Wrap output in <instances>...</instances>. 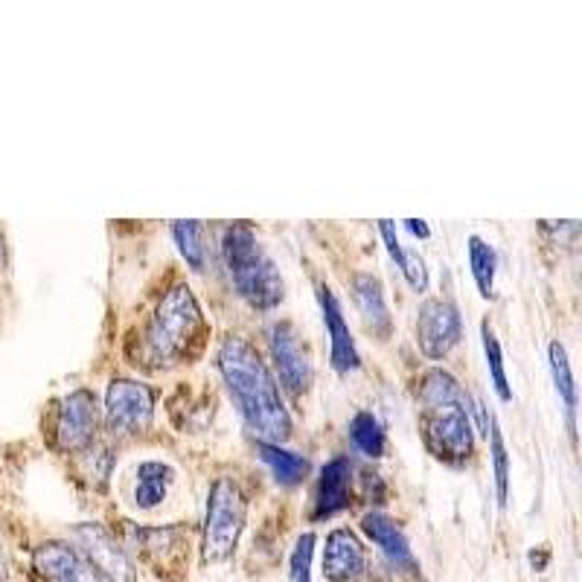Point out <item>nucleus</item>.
<instances>
[{"label": "nucleus", "instance_id": "nucleus-1", "mask_svg": "<svg viewBox=\"0 0 582 582\" xmlns=\"http://www.w3.org/2000/svg\"><path fill=\"white\" fill-rule=\"evenodd\" d=\"M219 370L248 429L262 443H274V446L286 443L292 437V416L283 406L279 385L271 376L269 364L256 353V346L248 344L246 338H225L219 350Z\"/></svg>", "mask_w": 582, "mask_h": 582}, {"label": "nucleus", "instance_id": "nucleus-2", "mask_svg": "<svg viewBox=\"0 0 582 582\" xmlns=\"http://www.w3.org/2000/svg\"><path fill=\"white\" fill-rule=\"evenodd\" d=\"M420 402V429L425 446L437 460L460 466L472 457V422L466 414V397L452 373L429 370L416 388Z\"/></svg>", "mask_w": 582, "mask_h": 582}, {"label": "nucleus", "instance_id": "nucleus-3", "mask_svg": "<svg viewBox=\"0 0 582 582\" xmlns=\"http://www.w3.org/2000/svg\"><path fill=\"white\" fill-rule=\"evenodd\" d=\"M207 323L190 286H172L155 309L146 330V358L155 364H181L202 353Z\"/></svg>", "mask_w": 582, "mask_h": 582}, {"label": "nucleus", "instance_id": "nucleus-4", "mask_svg": "<svg viewBox=\"0 0 582 582\" xmlns=\"http://www.w3.org/2000/svg\"><path fill=\"white\" fill-rule=\"evenodd\" d=\"M221 253H225V265H228V274L237 286L239 297L251 309L269 312L283 300V288L286 286L279 277V269L269 253L262 251L260 239L253 237V230L248 225H233V228L225 230Z\"/></svg>", "mask_w": 582, "mask_h": 582}, {"label": "nucleus", "instance_id": "nucleus-5", "mask_svg": "<svg viewBox=\"0 0 582 582\" xmlns=\"http://www.w3.org/2000/svg\"><path fill=\"white\" fill-rule=\"evenodd\" d=\"M248 501L246 492L233 478H216L207 495V510H204L202 530V559L210 562H225L237 550L239 536L246 530Z\"/></svg>", "mask_w": 582, "mask_h": 582}, {"label": "nucleus", "instance_id": "nucleus-6", "mask_svg": "<svg viewBox=\"0 0 582 582\" xmlns=\"http://www.w3.org/2000/svg\"><path fill=\"white\" fill-rule=\"evenodd\" d=\"M155 393L135 379H114L105 393V425L111 434H144L152 425Z\"/></svg>", "mask_w": 582, "mask_h": 582}, {"label": "nucleus", "instance_id": "nucleus-7", "mask_svg": "<svg viewBox=\"0 0 582 582\" xmlns=\"http://www.w3.org/2000/svg\"><path fill=\"white\" fill-rule=\"evenodd\" d=\"M96 422H100V408H96L93 390L79 388L70 390L68 397H61L59 408H56V431H53L59 452L73 455V452L91 446Z\"/></svg>", "mask_w": 582, "mask_h": 582}, {"label": "nucleus", "instance_id": "nucleus-8", "mask_svg": "<svg viewBox=\"0 0 582 582\" xmlns=\"http://www.w3.org/2000/svg\"><path fill=\"white\" fill-rule=\"evenodd\" d=\"M464 335V321L455 304L448 300H425L416 315V344L431 362L446 358Z\"/></svg>", "mask_w": 582, "mask_h": 582}, {"label": "nucleus", "instance_id": "nucleus-9", "mask_svg": "<svg viewBox=\"0 0 582 582\" xmlns=\"http://www.w3.org/2000/svg\"><path fill=\"white\" fill-rule=\"evenodd\" d=\"M73 536H77L79 548L84 550V559L100 574V580L137 582L135 562L128 559L126 548L102 524H77Z\"/></svg>", "mask_w": 582, "mask_h": 582}, {"label": "nucleus", "instance_id": "nucleus-10", "mask_svg": "<svg viewBox=\"0 0 582 582\" xmlns=\"http://www.w3.org/2000/svg\"><path fill=\"white\" fill-rule=\"evenodd\" d=\"M271 355H274V367H277V376L283 381V388L288 393H306L309 385H312V362H309V353H306L304 341L297 335V330L292 323H274L271 327Z\"/></svg>", "mask_w": 582, "mask_h": 582}, {"label": "nucleus", "instance_id": "nucleus-11", "mask_svg": "<svg viewBox=\"0 0 582 582\" xmlns=\"http://www.w3.org/2000/svg\"><path fill=\"white\" fill-rule=\"evenodd\" d=\"M132 539L140 545V554L158 577L184 571L186 566V533L181 527H132Z\"/></svg>", "mask_w": 582, "mask_h": 582}, {"label": "nucleus", "instance_id": "nucleus-12", "mask_svg": "<svg viewBox=\"0 0 582 582\" xmlns=\"http://www.w3.org/2000/svg\"><path fill=\"white\" fill-rule=\"evenodd\" d=\"M367 568L364 545L350 527H338L327 536L323 548V577L330 582H358Z\"/></svg>", "mask_w": 582, "mask_h": 582}, {"label": "nucleus", "instance_id": "nucleus-13", "mask_svg": "<svg viewBox=\"0 0 582 582\" xmlns=\"http://www.w3.org/2000/svg\"><path fill=\"white\" fill-rule=\"evenodd\" d=\"M33 566L42 577L53 582H102L91 562L82 559L65 541H44L33 554Z\"/></svg>", "mask_w": 582, "mask_h": 582}, {"label": "nucleus", "instance_id": "nucleus-14", "mask_svg": "<svg viewBox=\"0 0 582 582\" xmlns=\"http://www.w3.org/2000/svg\"><path fill=\"white\" fill-rule=\"evenodd\" d=\"M362 527L364 533L379 545L381 554L390 559V566L402 571V574L416 577V559L414 554H411V545H408L406 533H402V527H399L393 518L381 513H367L362 518Z\"/></svg>", "mask_w": 582, "mask_h": 582}, {"label": "nucleus", "instance_id": "nucleus-15", "mask_svg": "<svg viewBox=\"0 0 582 582\" xmlns=\"http://www.w3.org/2000/svg\"><path fill=\"white\" fill-rule=\"evenodd\" d=\"M318 297H321L323 323H327V332H330L332 341V367H335L338 373L355 370V367H358V350H355V341L353 335H350V327H346L338 297L332 295L330 286H321Z\"/></svg>", "mask_w": 582, "mask_h": 582}, {"label": "nucleus", "instance_id": "nucleus-16", "mask_svg": "<svg viewBox=\"0 0 582 582\" xmlns=\"http://www.w3.org/2000/svg\"><path fill=\"white\" fill-rule=\"evenodd\" d=\"M350 478H353V466L346 457H335L323 466L315 492V518H330L350 506Z\"/></svg>", "mask_w": 582, "mask_h": 582}, {"label": "nucleus", "instance_id": "nucleus-17", "mask_svg": "<svg viewBox=\"0 0 582 582\" xmlns=\"http://www.w3.org/2000/svg\"><path fill=\"white\" fill-rule=\"evenodd\" d=\"M350 288H353V300L355 306H358V312H362L364 323H367L373 332H388V300H385V288H381L379 277H373V274H355V277L350 279Z\"/></svg>", "mask_w": 582, "mask_h": 582}, {"label": "nucleus", "instance_id": "nucleus-18", "mask_svg": "<svg viewBox=\"0 0 582 582\" xmlns=\"http://www.w3.org/2000/svg\"><path fill=\"white\" fill-rule=\"evenodd\" d=\"M172 466L161 464V460H146L137 466V483H135V504L140 510H155L167 499L169 487H172Z\"/></svg>", "mask_w": 582, "mask_h": 582}, {"label": "nucleus", "instance_id": "nucleus-19", "mask_svg": "<svg viewBox=\"0 0 582 582\" xmlns=\"http://www.w3.org/2000/svg\"><path fill=\"white\" fill-rule=\"evenodd\" d=\"M256 452H260L262 460L271 466V472H274L277 483H283V487H295V483L304 481L306 472H309V460H306L304 455L286 452L283 446L256 440Z\"/></svg>", "mask_w": 582, "mask_h": 582}, {"label": "nucleus", "instance_id": "nucleus-20", "mask_svg": "<svg viewBox=\"0 0 582 582\" xmlns=\"http://www.w3.org/2000/svg\"><path fill=\"white\" fill-rule=\"evenodd\" d=\"M548 358H550V373H554V385H557V393L566 402V414L568 422H571V434H574V416H577V385H574V373H571V362H568L566 346L554 341L548 346Z\"/></svg>", "mask_w": 582, "mask_h": 582}, {"label": "nucleus", "instance_id": "nucleus-21", "mask_svg": "<svg viewBox=\"0 0 582 582\" xmlns=\"http://www.w3.org/2000/svg\"><path fill=\"white\" fill-rule=\"evenodd\" d=\"M466 251H469V269H472V277L475 283H478V292H481L483 297H492V292H495V265H499V256H495L492 246H487L481 237H469Z\"/></svg>", "mask_w": 582, "mask_h": 582}, {"label": "nucleus", "instance_id": "nucleus-22", "mask_svg": "<svg viewBox=\"0 0 582 582\" xmlns=\"http://www.w3.org/2000/svg\"><path fill=\"white\" fill-rule=\"evenodd\" d=\"M350 437H353L355 448L367 457L385 455V429L373 414H355L353 425H350Z\"/></svg>", "mask_w": 582, "mask_h": 582}, {"label": "nucleus", "instance_id": "nucleus-23", "mask_svg": "<svg viewBox=\"0 0 582 582\" xmlns=\"http://www.w3.org/2000/svg\"><path fill=\"white\" fill-rule=\"evenodd\" d=\"M481 335H483V353H487V367H490L492 376V388H495L499 399L510 402V399H513V390H510V381H506L504 355H501L499 335H495V330H492L490 323H483Z\"/></svg>", "mask_w": 582, "mask_h": 582}, {"label": "nucleus", "instance_id": "nucleus-24", "mask_svg": "<svg viewBox=\"0 0 582 582\" xmlns=\"http://www.w3.org/2000/svg\"><path fill=\"white\" fill-rule=\"evenodd\" d=\"M172 237H175V246L181 251L190 265L195 271L204 269V242H202V225L198 221H175L172 225Z\"/></svg>", "mask_w": 582, "mask_h": 582}, {"label": "nucleus", "instance_id": "nucleus-25", "mask_svg": "<svg viewBox=\"0 0 582 582\" xmlns=\"http://www.w3.org/2000/svg\"><path fill=\"white\" fill-rule=\"evenodd\" d=\"M490 448H492V466H495V490H499V504L506 506L510 499V457H506L504 437H501L499 425L490 429Z\"/></svg>", "mask_w": 582, "mask_h": 582}, {"label": "nucleus", "instance_id": "nucleus-26", "mask_svg": "<svg viewBox=\"0 0 582 582\" xmlns=\"http://www.w3.org/2000/svg\"><path fill=\"white\" fill-rule=\"evenodd\" d=\"M312 554H315V536L304 533L295 545L292 554V582H312Z\"/></svg>", "mask_w": 582, "mask_h": 582}, {"label": "nucleus", "instance_id": "nucleus-27", "mask_svg": "<svg viewBox=\"0 0 582 582\" xmlns=\"http://www.w3.org/2000/svg\"><path fill=\"white\" fill-rule=\"evenodd\" d=\"M399 269H402V274H406V279L411 283L414 292H425V288H429V271H425V262H422L420 253L406 251V256L399 262Z\"/></svg>", "mask_w": 582, "mask_h": 582}, {"label": "nucleus", "instance_id": "nucleus-28", "mask_svg": "<svg viewBox=\"0 0 582 582\" xmlns=\"http://www.w3.org/2000/svg\"><path fill=\"white\" fill-rule=\"evenodd\" d=\"M406 225H408V230H411V233H414V237H420V239H429V237H431V230H429V225H425V221H420V219H408Z\"/></svg>", "mask_w": 582, "mask_h": 582}, {"label": "nucleus", "instance_id": "nucleus-29", "mask_svg": "<svg viewBox=\"0 0 582 582\" xmlns=\"http://www.w3.org/2000/svg\"><path fill=\"white\" fill-rule=\"evenodd\" d=\"M7 580V554H3V548H0V582Z\"/></svg>", "mask_w": 582, "mask_h": 582}, {"label": "nucleus", "instance_id": "nucleus-30", "mask_svg": "<svg viewBox=\"0 0 582 582\" xmlns=\"http://www.w3.org/2000/svg\"><path fill=\"white\" fill-rule=\"evenodd\" d=\"M3 260H7V256H3V239H0V269H3Z\"/></svg>", "mask_w": 582, "mask_h": 582}]
</instances>
